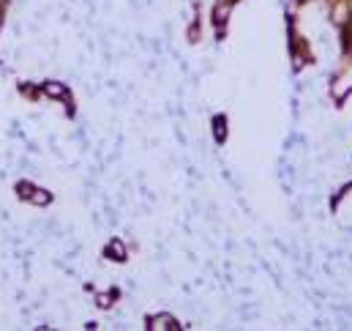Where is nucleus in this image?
<instances>
[{"mask_svg": "<svg viewBox=\"0 0 352 331\" xmlns=\"http://www.w3.org/2000/svg\"><path fill=\"white\" fill-rule=\"evenodd\" d=\"M227 14H229V9H227V6H219V9H216V19H219V22H224Z\"/></svg>", "mask_w": 352, "mask_h": 331, "instance_id": "20e7f679", "label": "nucleus"}, {"mask_svg": "<svg viewBox=\"0 0 352 331\" xmlns=\"http://www.w3.org/2000/svg\"><path fill=\"white\" fill-rule=\"evenodd\" d=\"M150 328H175V320H172V317H167V315H159V317H153V326Z\"/></svg>", "mask_w": 352, "mask_h": 331, "instance_id": "f257e3e1", "label": "nucleus"}, {"mask_svg": "<svg viewBox=\"0 0 352 331\" xmlns=\"http://www.w3.org/2000/svg\"><path fill=\"white\" fill-rule=\"evenodd\" d=\"M107 255H112V258H118V260H123V246L118 244V241H115L112 246H107Z\"/></svg>", "mask_w": 352, "mask_h": 331, "instance_id": "f03ea898", "label": "nucleus"}, {"mask_svg": "<svg viewBox=\"0 0 352 331\" xmlns=\"http://www.w3.org/2000/svg\"><path fill=\"white\" fill-rule=\"evenodd\" d=\"M216 134H219V140H224V120L216 118Z\"/></svg>", "mask_w": 352, "mask_h": 331, "instance_id": "39448f33", "label": "nucleus"}, {"mask_svg": "<svg viewBox=\"0 0 352 331\" xmlns=\"http://www.w3.org/2000/svg\"><path fill=\"white\" fill-rule=\"evenodd\" d=\"M46 93H49V96H63V93H66V88L52 82V85H46Z\"/></svg>", "mask_w": 352, "mask_h": 331, "instance_id": "7ed1b4c3", "label": "nucleus"}, {"mask_svg": "<svg viewBox=\"0 0 352 331\" xmlns=\"http://www.w3.org/2000/svg\"><path fill=\"white\" fill-rule=\"evenodd\" d=\"M33 202H41V205H44V202H49V194H46V192H36Z\"/></svg>", "mask_w": 352, "mask_h": 331, "instance_id": "423d86ee", "label": "nucleus"}]
</instances>
